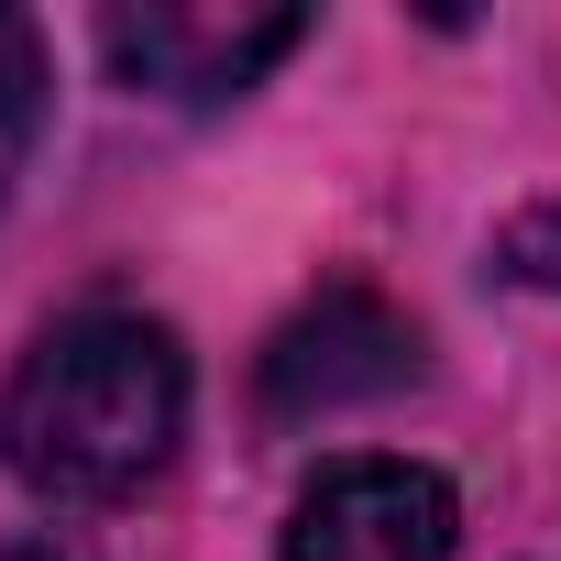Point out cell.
<instances>
[{"instance_id": "6da1fadb", "label": "cell", "mask_w": 561, "mask_h": 561, "mask_svg": "<svg viewBox=\"0 0 561 561\" xmlns=\"http://www.w3.org/2000/svg\"><path fill=\"white\" fill-rule=\"evenodd\" d=\"M176 430H187V353L144 309L56 320L23 353L12 397H0V451L56 506H111V495L154 484Z\"/></svg>"}, {"instance_id": "7a4b0ae2", "label": "cell", "mask_w": 561, "mask_h": 561, "mask_svg": "<svg viewBox=\"0 0 561 561\" xmlns=\"http://www.w3.org/2000/svg\"><path fill=\"white\" fill-rule=\"evenodd\" d=\"M111 67L154 100H187V111H220L242 100L275 56L309 45V12H198V0H144V12H111L100 23Z\"/></svg>"}, {"instance_id": "3957f363", "label": "cell", "mask_w": 561, "mask_h": 561, "mask_svg": "<svg viewBox=\"0 0 561 561\" xmlns=\"http://www.w3.org/2000/svg\"><path fill=\"white\" fill-rule=\"evenodd\" d=\"M419 386V331L375 298V287H331L309 298L264 353V408L275 419H342V408H375Z\"/></svg>"}, {"instance_id": "277c9868", "label": "cell", "mask_w": 561, "mask_h": 561, "mask_svg": "<svg viewBox=\"0 0 561 561\" xmlns=\"http://www.w3.org/2000/svg\"><path fill=\"white\" fill-rule=\"evenodd\" d=\"M287 561H451V484L430 462L353 451L298 495Z\"/></svg>"}, {"instance_id": "5b68a950", "label": "cell", "mask_w": 561, "mask_h": 561, "mask_svg": "<svg viewBox=\"0 0 561 561\" xmlns=\"http://www.w3.org/2000/svg\"><path fill=\"white\" fill-rule=\"evenodd\" d=\"M34 133H45V34L23 12H0V187L34 154Z\"/></svg>"}, {"instance_id": "8992f818", "label": "cell", "mask_w": 561, "mask_h": 561, "mask_svg": "<svg viewBox=\"0 0 561 561\" xmlns=\"http://www.w3.org/2000/svg\"><path fill=\"white\" fill-rule=\"evenodd\" d=\"M495 287L561 309V198H550V209H517V220L495 231Z\"/></svg>"}]
</instances>
